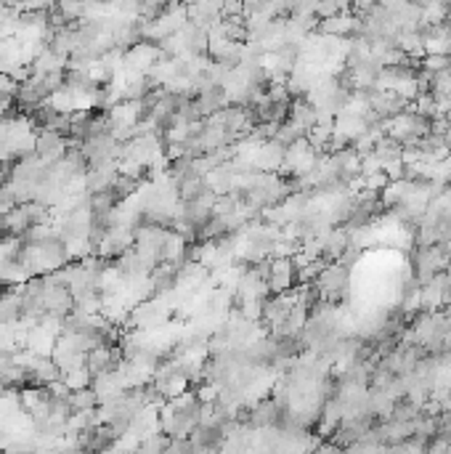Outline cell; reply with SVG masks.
<instances>
[{
    "instance_id": "6da1fadb",
    "label": "cell",
    "mask_w": 451,
    "mask_h": 454,
    "mask_svg": "<svg viewBox=\"0 0 451 454\" xmlns=\"http://www.w3.org/2000/svg\"><path fill=\"white\" fill-rule=\"evenodd\" d=\"M295 276H297V266L292 258H276V261L268 263V276H266V285L271 292H279L285 295L292 290L295 285Z\"/></svg>"
},
{
    "instance_id": "7a4b0ae2",
    "label": "cell",
    "mask_w": 451,
    "mask_h": 454,
    "mask_svg": "<svg viewBox=\"0 0 451 454\" xmlns=\"http://www.w3.org/2000/svg\"><path fill=\"white\" fill-rule=\"evenodd\" d=\"M345 287H348V268L343 263H329L316 279V290L327 300H334L340 292H345Z\"/></svg>"
}]
</instances>
